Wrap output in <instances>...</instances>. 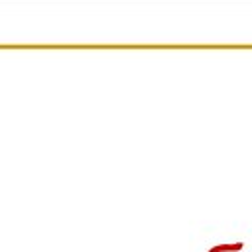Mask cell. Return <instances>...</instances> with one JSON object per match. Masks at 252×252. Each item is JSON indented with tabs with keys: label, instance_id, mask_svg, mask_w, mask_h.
<instances>
[{
	"label": "cell",
	"instance_id": "obj_1",
	"mask_svg": "<svg viewBox=\"0 0 252 252\" xmlns=\"http://www.w3.org/2000/svg\"><path fill=\"white\" fill-rule=\"evenodd\" d=\"M242 248H244V242H224V244L213 246L209 252H238Z\"/></svg>",
	"mask_w": 252,
	"mask_h": 252
}]
</instances>
